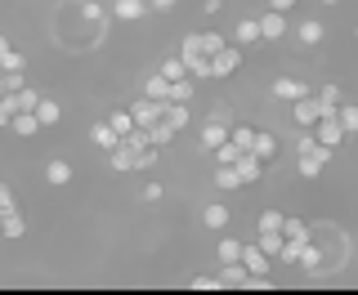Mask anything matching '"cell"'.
I'll use <instances>...</instances> for the list:
<instances>
[{"label": "cell", "instance_id": "obj_1", "mask_svg": "<svg viewBox=\"0 0 358 295\" xmlns=\"http://www.w3.org/2000/svg\"><path fill=\"white\" fill-rule=\"evenodd\" d=\"M327 161H331V148L318 143V134H300L296 139V170L305 179H318L327 170Z\"/></svg>", "mask_w": 358, "mask_h": 295}, {"label": "cell", "instance_id": "obj_2", "mask_svg": "<svg viewBox=\"0 0 358 295\" xmlns=\"http://www.w3.org/2000/svg\"><path fill=\"white\" fill-rule=\"evenodd\" d=\"M331 112H336L331 99H322V94H305V99H296L291 117H296V126H300V130H313V126H318V117H331Z\"/></svg>", "mask_w": 358, "mask_h": 295}, {"label": "cell", "instance_id": "obj_3", "mask_svg": "<svg viewBox=\"0 0 358 295\" xmlns=\"http://www.w3.org/2000/svg\"><path fill=\"white\" fill-rule=\"evenodd\" d=\"M179 59L188 63V76H193V81H210V59L201 54V36H184V45H179Z\"/></svg>", "mask_w": 358, "mask_h": 295}, {"label": "cell", "instance_id": "obj_4", "mask_svg": "<svg viewBox=\"0 0 358 295\" xmlns=\"http://www.w3.org/2000/svg\"><path fill=\"white\" fill-rule=\"evenodd\" d=\"M242 67V45H224V50L210 59V81H224V76H233Z\"/></svg>", "mask_w": 358, "mask_h": 295}, {"label": "cell", "instance_id": "obj_5", "mask_svg": "<svg viewBox=\"0 0 358 295\" xmlns=\"http://www.w3.org/2000/svg\"><path fill=\"white\" fill-rule=\"evenodd\" d=\"M215 273H220V287H224V291H229V287H233V291H251V268H246L242 259H233V264H220Z\"/></svg>", "mask_w": 358, "mask_h": 295}, {"label": "cell", "instance_id": "obj_6", "mask_svg": "<svg viewBox=\"0 0 358 295\" xmlns=\"http://www.w3.org/2000/svg\"><path fill=\"white\" fill-rule=\"evenodd\" d=\"M162 112H166V103L162 99H134V108H130V117H134V126H157L162 121Z\"/></svg>", "mask_w": 358, "mask_h": 295}, {"label": "cell", "instance_id": "obj_7", "mask_svg": "<svg viewBox=\"0 0 358 295\" xmlns=\"http://www.w3.org/2000/svg\"><path fill=\"white\" fill-rule=\"evenodd\" d=\"M313 134H318V143H327L331 152L345 143V126L336 121V112H331V117H318V126H313Z\"/></svg>", "mask_w": 358, "mask_h": 295}, {"label": "cell", "instance_id": "obj_8", "mask_svg": "<svg viewBox=\"0 0 358 295\" xmlns=\"http://www.w3.org/2000/svg\"><path fill=\"white\" fill-rule=\"evenodd\" d=\"M260 31H264V41H282L287 36V14H282V9H264V14H260Z\"/></svg>", "mask_w": 358, "mask_h": 295}, {"label": "cell", "instance_id": "obj_9", "mask_svg": "<svg viewBox=\"0 0 358 295\" xmlns=\"http://www.w3.org/2000/svg\"><path fill=\"white\" fill-rule=\"evenodd\" d=\"M224 139H229V126H224V121H220V117H210V121H206V126H201V134H197V143H201V148H206V152H215V148H220Z\"/></svg>", "mask_w": 358, "mask_h": 295}, {"label": "cell", "instance_id": "obj_10", "mask_svg": "<svg viewBox=\"0 0 358 295\" xmlns=\"http://www.w3.org/2000/svg\"><path fill=\"white\" fill-rule=\"evenodd\" d=\"M148 14V0H112V18L117 22H139Z\"/></svg>", "mask_w": 358, "mask_h": 295}, {"label": "cell", "instance_id": "obj_11", "mask_svg": "<svg viewBox=\"0 0 358 295\" xmlns=\"http://www.w3.org/2000/svg\"><path fill=\"white\" fill-rule=\"evenodd\" d=\"M233 166H238L242 184H260V175H264V161H260V157L251 152V148H246V152H242V157H238V161H233Z\"/></svg>", "mask_w": 358, "mask_h": 295}, {"label": "cell", "instance_id": "obj_12", "mask_svg": "<svg viewBox=\"0 0 358 295\" xmlns=\"http://www.w3.org/2000/svg\"><path fill=\"white\" fill-rule=\"evenodd\" d=\"M242 264L251 268V273H268V268H273V255H264L255 242H242Z\"/></svg>", "mask_w": 358, "mask_h": 295}, {"label": "cell", "instance_id": "obj_13", "mask_svg": "<svg viewBox=\"0 0 358 295\" xmlns=\"http://www.w3.org/2000/svg\"><path fill=\"white\" fill-rule=\"evenodd\" d=\"M305 94H313V89L305 81H296V76H278L273 81V99H291V103H296V99H305Z\"/></svg>", "mask_w": 358, "mask_h": 295}, {"label": "cell", "instance_id": "obj_14", "mask_svg": "<svg viewBox=\"0 0 358 295\" xmlns=\"http://www.w3.org/2000/svg\"><path fill=\"white\" fill-rule=\"evenodd\" d=\"M260 41H264L260 18H242L238 27H233V45H242V50H246V45H260Z\"/></svg>", "mask_w": 358, "mask_h": 295}, {"label": "cell", "instance_id": "obj_15", "mask_svg": "<svg viewBox=\"0 0 358 295\" xmlns=\"http://www.w3.org/2000/svg\"><path fill=\"white\" fill-rule=\"evenodd\" d=\"M108 170H112V175H126V170H134V148L130 143H117L108 152Z\"/></svg>", "mask_w": 358, "mask_h": 295}, {"label": "cell", "instance_id": "obj_16", "mask_svg": "<svg viewBox=\"0 0 358 295\" xmlns=\"http://www.w3.org/2000/svg\"><path fill=\"white\" fill-rule=\"evenodd\" d=\"M90 143L94 148H103V152H112V148L121 143V134L108 126V121H94V126H90Z\"/></svg>", "mask_w": 358, "mask_h": 295}, {"label": "cell", "instance_id": "obj_17", "mask_svg": "<svg viewBox=\"0 0 358 295\" xmlns=\"http://www.w3.org/2000/svg\"><path fill=\"white\" fill-rule=\"evenodd\" d=\"M9 130H14V134H22V139H31V134H41L45 126H41V117H36V112H14Z\"/></svg>", "mask_w": 358, "mask_h": 295}, {"label": "cell", "instance_id": "obj_18", "mask_svg": "<svg viewBox=\"0 0 358 295\" xmlns=\"http://www.w3.org/2000/svg\"><path fill=\"white\" fill-rule=\"evenodd\" d=\"M45 179H50L54 188H63V184H72V161H63V157H54L50 166H45Z\"/></svg>", "mask_w": 358, "mask_h": 295}, {"label": "cell", "instance_id": "obj_19", "mask_svg": "<svg viewBox=\"0 0 358 295\" xmlns=\"http://www.w3.org/2000/svg\"><path fill=\"white\" fill-rule=\"evenodd\" d=\"M22 233H27V224H22V215H18V210L0 215V237H5V242H18Z\"/></svg>", "mask_w": 358, "mask_h": 295}, {"label": "cell", "instance_id": "obj_20", "mask_svg": "<svg viewBox=\"0 0 358 295\" xmlns=\"http://www.w3.org/2000/svg\"><path fill=\"white\" fill-rule=\"evenodd\" d=\"M36 117H41V126L50 130V126H59V121H63V108L54 103V99H45V94H41V99H36Z\"/></svg>", "mask_w": 358, "mask_h": 295}, {"label": "cell", "instance_id": "obj_21", "mask_svg": "<svg viewBox=\"0 0 358 295\" xmlns=\"http://www.w3.org/2000/svg\"><path fill=\"white\" fill-rule=\"evenodd\" d=\"M296 36H300V45H322V36H327V27H322L318 18H305L296 27Z\"/></svg>", "mask_w": 358, "mask_h": 295}, {"label": "cell", "instance_id": "obj_22", "mask_svg": "<svg viewBox=\"0 0 358 295\" xmlns=\"http://www.w3.org/2000/svg\"><path fill=\"white\" fill-rule=\"evenodd\" d=\"M251 152L260 157V161H273V157H278V139H273V134H264V130H255V143H251Z\"/></svg>", "mask_w": 358, "mask_h": 295}, {"label": "cell", "instance_id": "obj_23", "mask_svg": "<svg viewBox=\"0 0 358 295\" xmlns=\"http://www.w3.org/2000/svg\"><path fill=\"white\" fill-rule=\"evenodd\" d=\"M201 224L215 229V233H224V229H229V206H220V201H215V206H206V210H201Z\"/></svg>", "mask_w": 358, "mask_h": 295}, {"label": "cell", "instance_id": "obj_24", "mask_svg": "<svg viewBox=\"0 0 358 295\" xmlns=\"http://www.w3.org/2000/svg\"><path fill=\"white\" fill-rule=\"evenodd\" d=\"M143 99H162L166 103V99H171V81H166L162 72H152L148 81H143Z\"/></svg>", "mask_w": 358, "mask_h": 295}, {"label": "cell", "instance_id": "obj_25", "mask_svg": "<svg viewBox=\"0 0 358 295\" xmlns=\"http://www.w3.org/2000/svg\"><path fill=\"white\" fill-rule=\"evenodd\" d=\"M215 188H220V192H233V188H242V175H238V166H215Z\"/></svg>", "mask_w": 358, "mask_h": 295}, {"label": "cell", "instance_id": "obj_26", "mask_svg": "<svg viewBox=\"0 0 358 295\" xmlns=\"http://www.w3.org/2000/svg\"><path fill=\"white\" fill-rule=\"evenodd\" d=\"M193 94H197V81H193V76H179V81H171V103H188Z\"/></svg>", "mask_w": 358, "mask_h": 295}, {"label": "cell", "instance_id": "obj_27", "mask_svg": "<svg viewBox=\"0 0 358 295\" xmlns=\"http://www.w3.org/2000/svg\"><path fill=\"white\" fill-rule=\"evenodd\" d=\"M175 134H179V130H175V126H171V121H166V117L157 121V126H148V139H152V148H166V143L175 139Z\"/></svg>", "mask_w": 358, "mask_h": 295}, {"label": "cell", "instance_id": "obj_28", "mask_svg": "<svg viewBox=\"0 0 358 295\" xmlns=\"http://www.w3.org/2000/svg\"><path fill=\"white\" fill-rule=\"evenodd\" d=\"M336 121L345 126V134H358V103H336Z\"/></svg>", "mask_w": 358, "mask_h": 295}, {"label": "cell", "instance_id": "obj_29", "mask_svg": "<svg viewBox=\"0 0 358 295\" xmlns=\"http://www.w3.org/2000/svg\"><path fill=\"white\" fill-rule=\"evenodd\" d=\"M282 242H287L282 233H255V246H260L264 255H273V259H278V251H282Z\"/></svg>", "mask_w": 358, "mask_h": 295}, {"label": "cell", "instance_id": "obj_30", "mask_svg": "<svg viewBox=\"0 0 358 295\" xmlns=\"http://www.w3.org/2000/svg\"><path fill=\"white\" fill-rule=\"evenodd\" d=\"M166 121H171L175 130H184L188 126V103H171V99H166V112H162Z\"/></svg>", "mask_w": 358, "mask_h": 295}, {"label": "cell", "instance_id": "obj_31", "mask_svg": "<svg viewBox=\"0 0 358 295\" xmlns=\"http://www.w3.org/2000/svg\"><path fill=\"white\" fill-rule=\"evenodd\" d=\"M233 259H242V242L238 237H220V264H233Z\"/></svg>", "mask_w": 358, "mask_h": 295}, {"label": "cell", "instance_id": "obj_32", "mask_svg": "<svg viewBox=\"0 0 358 295\" xmlns=\"http://www.w3.org/2000/svg\"><path fill=\"white\" fill-rule=\"evenodd\" d=\"M224 45H229V36H224V31H206V36H201V54H206V59H215Z\"/></svg>", "mask_w": 358, "mask_h": 295}, {"label": "cell", "instance_id": "obj_33", "mask_svg": "<svg viewBox=\"0 0 358 295\" xmlns=\"http://www.w3.org/2000/svg\"><path fill=\"white\" fill-rule=\"evenodd\" d=\"M238 157H242V148L233 143V139H224V143L215 148V166H233V161H238Z\"/></svg>", "mask_w": 358, "mask_h": 295}, {"label": "cell", "instance_id": "obj_34", "mask_svg": "<svg viewBox=\"0 0 358 295\" xmlns=\"http://www.w3.org/2000/svg\"><path fill=\"white\" fill-rule=\"evenodd\" d=\"M157 72H162L166 81H179V76H188V63H184V59H162V67H157Z\"/></svg>", "mask_w": 358, "mask_h": 295}, {"label": "cell", "instance_id": "obj_35", "mask_svg": "<svg viewBox=\"0 0 358 295\" xmlns=\"http://www.w3.org/2000/svg\"><path fill=\"white\" fill-rule=\"evenodd\" d=\"M282 237H291V242H309V224L305 220H282Z\"/></svg>", "mask_w": 358, "mask_h": 295}, {"label": "cell", "instance_id": "obj_36", "mask_svg": "<svg viewBox=\"0 0 358 295\" xmlns=\"http://www.w3.org/2000/svg\"><path fill=\"white\" fill-rule=\"evenodd\" d=\"M229 139H233V143H238L242 152H246V148L255 143V126H229Z\"/></svg>", "mask_w": 358, "mask_h": 295}, {"label": "cell", "instance_id": "obj_37", "mask_svg": "<svg viewBox=\"0 0 358 295\" xmlns=\"http://www.w3.org/2000/svg\"><path fill=\"white\" fill-rule=\"evenodd\" d=\"M296 264H300V268H318V264H322V251H318L313 242H305V246H300V259H296Z\"/></svg>", "mask_w": 358, "mask_h": 295}, {"label": "cell", "instance_id": "obj_38", "mask_svg": "<svg viewBox=\"0 0 358 295\" xmlns=\"http://www.w3.org/2000/svg\"><path fill=\"white\" fill-rule=\"evenodd\" d=\"M14 112H18V99H14V94H0V130H9Z\"/></svg>", "mask_w": 358, "mask_h": 295}, {"label": "cell", "instance_id": "obj_39", "mask_svg": "<svg viewBox=\"0 0 358 295\" xmlns=\"http://www.w3.org/2000/svg\"><path fill=\"white\" fill-rule=\"evenodd\" d=\"M108 126H112V130H117V134H121V139H126V134L134 130V117H130V112H112V117H108Z\"/></svg>", "mask_w": 358, "mask_h": 295}, {"label": "cell", "instance_id": "obj_40", "mask_svg": "<svg viewBox=\"0 0 358 295\" xmlns=\"http://www.w3.org/2000/svg\"><path fill=\"white\" fill-rule=\"evenodd\" d=\"M282 220H287L282 210H264L260 215V233H282Z\"/></svg>", "mask_w": 358, "mask_h": 295}, {"label": "cell", "instance_id": "obj_41", "mask_svg": "<svg viewBox=\"0 0 358 295\" xmlns=\"http://www.w3.org/2000/svg\"><path fill=\"white\" fill-rule=\"evenodd\" d=\"M76 5H81V14H85L90 22H99V27H108V14H103V9L94 5V0H76Z\"/></svg>", "mask_w": 358, "mask_h": 295}, {"label": "cell", "instance_id": "obj_42", "mask_svg": "<svg viewBox=\"0 0 358 295\" xmlns=\"http://www.w3.org/2000/svg\"><path fill=\"white\" fill-rule=\"evenodd\" d=\"M27 67V59H22L18 50H9V54H0V72H22Z\"/></svg>", "mask_w": 358, "mask_h": 295}, {"label": "cell", "instance_id": "obj_43", "mask_svg": "<svg viewBox=\"0 0 358 295\" xmlns=\"http://www.w3.org/2000/svg\"><path fill=\"white\" fill-rule=\"evenodd\" d=\"M300 246H305V242H291V237H287L282 251H278V264H296V259H300Z\"/></svg>", "mask_w": 358, "mask_h": 295}, {"label": "cell", "instance_id": "obj_44", "mask_svg": "<svg viewBox=\"0 0 358 295\" xmlns=\"http://www.w3.org/2000/svg\"><path fill=\"white\" fill-rule=\"evenodd\" d=\"M188 287H193V291H224V287H220V273H215V278H193Z\"/></svg>", "mask_w": 358, "mask_h": 295}, {"label": "cell", "instance_id": "obj_45", "mask_svg": "<svg viewBox=\"0 0 358 295\" xmlns=\"http://www.w3.org/2000/svg\"><path fill=\"white\" fill-rule=\"evenodd\" d=\"M9 210H18V206H14V188L0 184V215H9Z\"/></svg>", "mask_w": 358, "mask_h": 295}, {"label": "cell", "instance_id": "obj_46", "mask_svg": "<svg viewBox=\"0 0 358 295\" xmlns=\"http://www.w3.org/2000/svg\"><path fill=\"white\" fill-rule=\"evenodd\" d=\"M162 197H166V188H162V184H143V201H148V206H157Z\"/></svg>", "mask_w": 358, "mask_h": 295}, {"label": "cell", "instance_id": "obj_47", "mask_svg": "<svg viewBox=\"0 0 358 295\" xmlns=\"http://www.w3.org/2000/svg\"><path fill=\"white\" fill-rule=\"evenodd\" d=\"M0 76H5V89H9V94H14V89H22V85H27V76H22V72H0Z\"/></svg>", "mask_w": 358, "mask_h": 295}, {"label": "cell", "instance_id": "obj_48", "mask_svg": "<svg viewBox=\"0 0 358 295\" xmlns=\"http://www.w3.org/2000/svg\"><path fill=\"white\" fill-rule=\"evenodd\" d=\"M179 0H148V9H157V14H166V9H175Z\"/></svg>", "mask_w": 358, "mask_h": 295}, {"label": "cell", "instance_id": "obj_49", "mask_svg": "<svg viewBox=\"0 0 358 295\" xmlns=\"http://www.w3.org/2000/svg\"><path fill=\"white\" fill-rule=\"evenodd\" d=\"M268 9H282V14H291V9H296V0H268Z\"/></svg>", "mask_w": 358, "mask_h": 295}, {"label": "cell", "instance_id": "obj_50", "mask_svg": "<svg viewBox=\"0 0 358 295\" xmlns=\"http://www.w3.org/2000/svg\"><path fill=\"white\" fill-rule=\"evenodd\" d=\"M0 54H9V41L5 36H0Z\"/></svg>", "mask_w": 358, "mask_h": 295}, {"label": "cell", "instance_id": "obj_51", "mask_svg": "<svg viewBox=\"0 0 358 295\" xmlns=\"http://www.w3.org/2000/svg\"><path fill=\"white\" fill-rule=\"evenodd\" d=\"M322 5H341V0H322Z\"/></svg>", "mask_w": 358, "mask_h": 295}]
</instances>
